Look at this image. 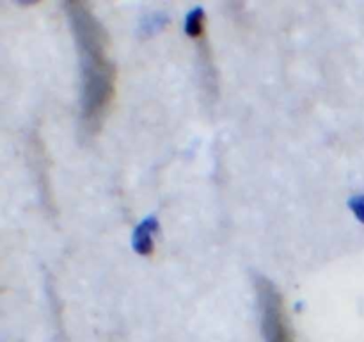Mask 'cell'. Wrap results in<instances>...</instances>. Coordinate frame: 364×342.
I'll use <instances>...</instances> for the list:
<instances>
[{
	"mask_svg": "<svg viewBox=\"0 0 364 342\" xmlns=\"http://www.w3.org/2000/svg\"><path fill=\"white\" fill-rule=\"evenodd\" d=\"M80 63V123L87 135L98 132L114 98L116 71L107 50L105 28L85 4H66Z\"/></svg>",
	"mask_w": 364,
	"mask_h": 342,
	"instance_id": "cell-1",
	"label": "cell"
},
{
	"mask_svg": "<svg viewBox=\"0 0 364 342\" xmlns=\"http://www.w3.org/2000/svg\"><path fill=\"white\" fill-rule=\"evenodd\" d=\"M255 289L258 294L259 319L265 342H295L284 299L276 285L265 276H256Z\"/></svg>",
	"mask_w": 364,
	"mask_h": 342,
	"instance_id": "cell-2",
	"label": "cell"
},
{
	"mask_svg": "<svg viewBox=\"0 0 364 342\" xmlns=\"http://www.w3.org/2000/svg\"><path fill=\"white\" fill-rule=\"evenodd\" d=\"M155 228L153 224V219H148L146 223H142L141 227L137 228L135 232V237H134V244L135 249L142 255H148V253L153 252V237H151V232Z\"/></svg>",
	"mask_w": 364,
	"mask_h": 342,
	"instance_id": "cell-3",
	"label": "cell"
},
{
	"mask_svg": "<svg viewBox=\"0 0 364 342\" xmlns=\"http://www.w3.org/2000/svg\"><path fill=\"white\" fill-rule=\"evenodd\" d=\"M185 31L191 38H201L203 32H205V11L201 7H196L188 13L187 21H185Z\"/></svg>",
	"mask_w": 364,
	"mask_h": 342,
	"instance_id": "cell-4",
	"label": "cell"
},
{
	"mask_svg": "<svg viewBox=\"0 0 364 342\" xmlns=\"http://www.w3.org/2000/svg\"><path fill=\"white\" fill-rule=\"evenodd\" d=\"M350 207L355 212V216H358L364 223V196H355V198H352Z\"/></svg>",
	"mask_w": 364,
	"mask_h": 342,
	"instance_id": "cell-5",
	"label": "cell"
}]
</instances>
